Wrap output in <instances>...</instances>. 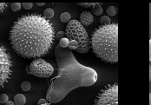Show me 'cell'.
<instances>
[{"mask_svg":"<svg viewBox=\"0 0 151 105\" xmlns=\"http://www.w3.org/2000/svg\"><path fill=\"white\" fill-rule=\"evenodd\" d=\"M108 16H110V17H114L116 16V12H117V9L115 7V6H109L107 8V11H106Z\"/></svg>","mask_w":151,"mask_h":105,"instance_id":"12","label":"cell"},{"mask_svg":"<svg viewBox=\"0 0 151 105\" xmlns=\"http://www.w3.org/2000/svg\"><path fill=\"white\" fill-rule=\"evenodd\" d=\"M12 76V59L7 49L0 44V90L10 81Z\"/></svg>","mask_w":151,"mask_h":105,"instance_id":"5","label":"cell"},{"mask_svg":"<svg viewBox=\"0 0 151 105\" xmlns=\"http://www.w3.org/2000/svg\"><path fill=\"white\" fill-rule=\"evenodd\" d=\"M22 4L20 3H12L11 4V8L12 10V12H18L21 9Z\"/></svg>","mask_w":151,"mask_h":105,"instance_id":"18","label":"cell"},{"mask_svg":"<svg viewBox=\"0 0 151 105\" xmlns=\"http://www.w3.org/2000/svg\"><path fill=\"white\" fill-rule=\"evenodd\" d=\"M37 4L38 6H44L45 5V3H37Z\"/></svg>","mask_w":151,"mask_h":105,"instance_id":"28","label":"cell"},{"mask_svg":"<svg viewBox=\"0 0 151 105\" xmlns=\"http://www.w3.org/2000/svg\"><path fill=\"white\" fill-rule=\"evenodd\" d=\"M97 3H78L77 5L83 7V8H91V7H94L96 5Z\"/></svg>","mask_w":151,"mask_h":105,"instance_id":"15","label":"cell"},{"mask_svg":"<svg viewBox=\"0 0 151 105\" xmlns=\"http://www.w3.org/2000/svg\"><path fill=\"white\" fill-rule=\"evenodd\" d=\"M53 16H54V12L50 8L46 9L45 11L44 12V17H45L47 19H50V18L53 17Z\"/></svg>","mask_w":151,"mask_h":105,"instance_id":"13","label":"cell"},{"mask_svg":"<svg viewBox=\"0 0 151 105\" xmlns=\"http://www.w3.org/2000/svg\"><path fill=\"white\" fill-rule=\"evenodd\" d=\"M64 37H65V32H63V31H58V32L56 34V38H57L58 40H59V41H60L61 39H63Z\"/></svg>","mask_w":151,"mask_h":105,"instance_id":"21","label":"cell"},{"mask_svg":"<svg viewBox=\"0 0 151 105\" xmlns=\"http://www.w3.org/2000/svg\"><path fill=\"white\" fill-rule=\"evenodd\" d=\"M94 105H118L117 83L108 84L96 95Z\"/></svg>","mask_w":151,"mask_h":105,"instance_id":"6","label":"cell"},{"mask_svg":"<svg viewBox=\"0 0 151 105\" xmlns=\"http://www.w3.org/2000/svg\"><path fill=\"white\" fill-rule=\"evenodd\" d=\"M91 48L94 54L108 63L118 62V24L110 23L100 25L93 31Z\"/></svg>","mask_w":151,"mask_h":105,"instance_id":"3","label":"cell"},{"mask_svg":"<svg viewBox=\"0 0 151 105\" xmlns=\"http://www.w3.org/2000/svg\"><path fill=\"white\" fill-rule=\"evenodd\" d=\"M26 72H27L28 74H30V75H31V72H30V65H27V66H26Z\"/></svg>","mask_w":151,"mask_h":105,"instance_id":"25","label":"cell"},{"mask_svg":"<svg viewBox=\"0 0 151 105\" xmlns=\"http://www.w3.org/2000/svg\"><path fill=\"white\" fill-rule=\"evenodd\" d=\"M47 104V100L46 99H40L38 102H37V104L38 105H41V104Z\"/></svg>","mask_w":151,"mask_h":105,"instance_id":"24","label":"cell"},{"mask_svg":"<svg viewBox=\"0 0 151 105\" xmlns=\"http://www.w3.org/2000/svg\"><path fill=\"white\" fill-rule=\"evenodd\" d=\"M9 101V97L6 94L0 95V104H6Z\"/></svg>","mask_w":151,"mask_h":105,"instance_id":"20","label":"cell"},{"mask_svg":"<svg viewBox=\"0 0 151 105\" xmlns=\"http://www.w3.org/2000/svg\"><path fill=\"white\" fill-rule=\"evenodd\" d=\"M56 38L53 24L45 17L30 13L13 23L9 41L16 53L27 59L40 58L49 53Z\"/></svg>","mask_w":151,"mask_h":105,"instance_id":"1","label":"cell"},{"mask_svg":"<svg viewBox=\"0 0 151 105\" xmlns=\"http://www.w3.org/2000/svg\"><path fill=\"white\" fill-rule=\"evenodd\" d=\"M100 23H101L102 25H105V24H110L109 17V16H103V17L100 18Z\"/></svg>","mask_w":151,"mask_h":105,"instance_id":"17","label":"cell"},{"mask_svg":"<svg viewBox=\"0 0 151 105\" xmlns=\"http://www.w3.org/2000/svg\"><path fill=\"white\" fill-rule=\"evenodd\" d=\"M78 48V44L76 42L75 40H70V43H69V46H68V49H70V50H76Z\"/></svg>","mask_w":151,"mask_h":105,"instance_id":"16","label":"cell"},{"mask_svg":"<svg viewBox=\"0 0 151 105\" xmlns=\"http://www.w3.org/2000/svg\"><path fill=\"white\" fill-rule=\"evenodd\" d=\"M94 21V17L92 15L91 12L85 11L83 12L80 15V23L83 25V26H89Z\"/></svg>","mask_w":151,"mask_h":105,"instance_id":"8","label":"cell"},{"mask_svg":"<svg viewBox=\"0 0 151 105\" xmlns=\"http://www.w3.org/2000/svg\"><path fill=\"white\" fill-rule=\"evenodd\" d=\"M22 6H23L24 9H25V10H30V9H31V7L33 6V4H32V3H24V4H22Z\"/></svg>","mask_w":151,"mask_h":105,"instance_id":"22","label":"cell"},{"mask_svg":"<svg viewBox=\"0 0 151 105\" xmlns=\"http://www.w3.org/2000/svg\"><path fill=\"white\" fill-rule=\"evenodd\" d=\"M92 13L96 16H100L103 13V8L100 4H96V5L92 8Z\"/></svg>","mask_w":151,"mask_h":105,"instance_id":"10","label":"cell"},{"mask_svg":"<svg viewBox=\"0 0 151 105\" xmlns=\"http://www.w3.org/2000/svg\"><path fill=\"white\" fill-rule=\"evenodd\" d=\"M150 105H151V93L150 94Z\"/></svg>","mask_w":151,"mask_h":105,"instance_id":"30","label":"cell"},{"mask_svg":"<svg viewBox=\"0 0 151 105\" xmlns=\"http://www.w3.org/2000/svg\"><path fill=\"white\" fill-rule=\"evenodd\" d=\"M60 20L63 23H69L70 21V15L68 12H63L60 15Z\"/></svg>","mask_w":151,"mask_h":105,"instance_id":"11","label":"cell"},{"mask_svg":"<svg viewBox=\"0 0 151 105\" xmlns=\"http://www.w3.org/2000/svg\"><path fill=\"white\" fill-rule=\"evenodd\" d=\"M55 57L58 74L50 81L47 90L46 100L49 103H59L71 90L78 87L91 86L97 81L96 71L78 63L70 49L57 45Z\"/></svg>","mask_w":151,"mask_h":105,"instance_id":"2","label":"cell"},{"mask_svg":"<svg viewBox=\"0 0 151 105\" xmlns=\"http://www.w3.org/2000/svg\"><path fill=\"white\" fill-rule=\"evenodd\" d=\"M150 61L151 62V39L150 40Z\"/></svg>","mask_w":151,"mask_h":105,"instance_id":"26","label":"cell"},{"mask_svg":"<svg viewBox=\"0 0 151 105\" xmlns=\"http://www.w3.org/2000/svg\"><path fill=\"white\" fill-rule=\"evenodd\" d=\"M69 43H70V40L67 37H63V39H61L59 41V45H60L61 48L66 49L69 46Z\"/></svg>","mask_w":151,"mask_h":105,"instance_id":"14","label":"cell"},{"mask_svg":"<svg viewBox=\"0 0 151 105\" xmlns=\"http://www.w3.org/2000/svg\"><path fill=\"white\" fill-rule=\"evenodd\" d=\"M7 5L8 4L6 3H0V14H2L4 12V10L6 9Z\"/></svg>","mask_w":151,"mask_h":105,"instance_id":"23","label":"cell"},{"mask_svg":"<svg viewBox=\"0 0 151 105\" xmlns=\"http://www.w3.org/2000/svg\"><path fill=\"white\" fill-rule=\"evenodd\" d=\"M150 80L151 81V66L150 67Z\"/></svg>","mask_w":151,"mask_h":105,"instance_id":"29","label":"cell"},{"mask_svg":"<svg viewBox=\"0 0 151 105\" xmlns=\"http://www.w3.org/2000/svg\"><path fill=\"white\" fill-rule=\"evenodd\" d=\"M65 37L70 41L75 40L78 44L76 51L81 54L87 53L91 49V41L83 25L77 20H70L65 29Z\"/></svg>","mask_w":151,"mask_h":105,"instance_id":"4","label":"cell"},{"mask_svg":"<svg viewBox=\"0 0 151 105\" xmlns=\"http://www.w3.org/2000/svg\"><path fill=\"white\" fill-rule=\"evenodd\" d=\"M41 105H52V104H50V103H47V104H41Z\"/></svg>","mask_w":151,"mask_h":105,"instance_id":"31","label":"cell"},{"mask_svg":"<svg viewBox=\"0 0 151 105\" xmlns=\"http://www.w3.org/2000/svg\"><path fill=\"white\" fill-rule=\"evenodd\" d=\"M26 103V98L23 94H17L14 96L15 105H24Z\"/></svg>","mask_w":151,"mask_h":105,"instance_id":"9","label":"cell"},{"mask_svg":"<svg viewBox=\"0 0 151 105\" xmlns=\"http://www.w3.org/2000/svg\"><path fill=\"white\" fill-rule=\"evenodd\" d=\"M21 89L24 91H29L30 90V83L29 82H23L21 83Z\"/></svg>","mask_w":151,"mask_h":105,"instance_id":"19","label":"cell"},{"mask_svg":"<svg viewBox=\"0 0 151 105\" xmlns=\"http://www.w3.org/2000/svg\"><path fill=\"white\" fill-rule=\"evenodd\" d=\"M5 105H15V104H14V102H12V101H8L6 104H5Z\"/></svg>","mask_w":151,"mask_h":105,"instance_id":"27","label":"cell"},{"mask_svg":"<svg viewBox=\"0 0 151 105\" xmlns=\"http://www.w3.org/2000/svg\"><path fill=\"white\" fill-rule=\"evenodd\" d=\"M30 69L31 75L41 78H48L54 72L52 65L42 58H36L32 61L30 64Z\"/></svg>","mask_w":151,"mask_h":105,"instance_id":"7","label":"cell"}]
</instances>
